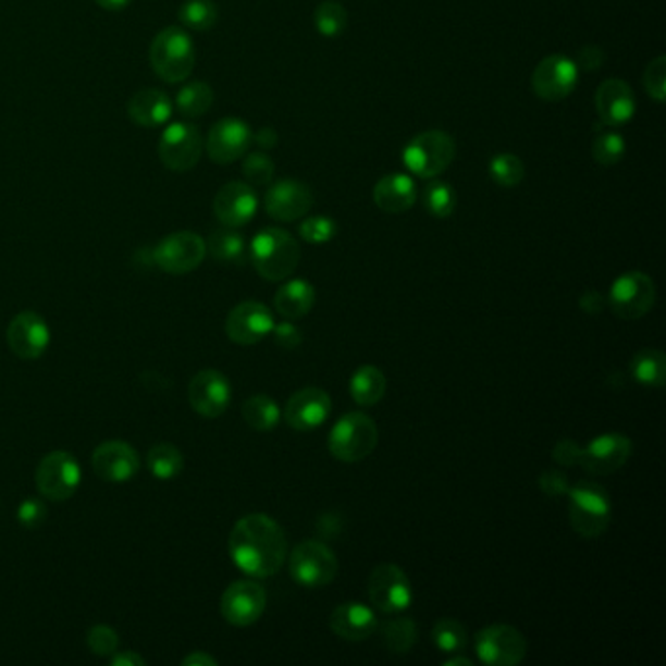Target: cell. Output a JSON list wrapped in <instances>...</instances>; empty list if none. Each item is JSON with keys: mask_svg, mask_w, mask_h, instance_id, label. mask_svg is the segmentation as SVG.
Instances as JSON below:
<instances>
[{"mask_svg": "<svg viewBox=\"0 0 666 666\" xmlns=\"http://www.w3.org/2000/svg\"><path fill=\"white\" fill-rule=\"evenodd\" d=\"M229 555L252 579L274 577L287 559L286 533L270 516H243L229 535Z\"/></svg>", "mask_w": 666, "mask_h": 666, "instance_id": "1", "label": "cell"}, {"mask_svg": "<svg viewBox=\"0 0 666 666\" xmlns=\"http://www.w3.org/2000/svg\"><path fill=\"white\" fill-rule=\"evenodd\" d=\"M248 260L268 282H284L299 267L301 248L292 233L284 229L267 227L258 231L252 238Z\"/></svg>", "mask_w": 666, "mask_h": 666, "instance_id": "2", "label": "cell"}, {"mask_svg": "<svg viewBox=\"0 0 666 666\" xmlns=\"http://www.w3.org/2000/svg\"><path fill=\"white\" fill-rule=\"evenodd\" d=\"M155 75L169 85H178L188 81L196 65V49L188 29L181 26H169L161 29L149 48Z\"/></svg>", "mask_w": 666, "mask_h": 666, "instance_id": "3", "label": "cell"}, {"mask_svg": "<svg viewBox=\"0 0 666 666\" xmlns=\"http://www.w3.org/2000/svg\"><path fill=\"white\" fill-rule=\"evenodd\" d=\"M569 522L575 532L594 540L608 530L612 503L608 491L594 481H581L569 486Z\"/></svg>", "mask_w": 666, "mask_h": 666, "instance_id": "4", "label": "cell"}, {"mask_svg": "<svg viewBox=\"0 0 666 666\" xmlns=\"http://www.w3.org/2000/svg\"><path fill=\"white\" fill-rule=\"evenodd\" d=\"M378 440L380 432L368 415L346 412L329 434V452L343 464H358L373 454Z\"/></svg>", "mask_w": 666, "mask_h": 666, "instance_id": "5", "label": "cell"}, {"mask_svg": "<svg viewBox=\"0 0 666 666\" xmlns=\"http://www.w3.org/2000/svg\"><path fill=\"white\" fill-rule=\"evenodd\" d=\"M456 151V139L452 135L429 130L410 139L403 151V161L419 178H436L454 162Z\"/></svg>", "mask_w": 666, "mask_h": 666, "instance_id": "6", "label": "cell"}, {"mask_svg": "<svg viewBox=\"0 0 666 666\" xmlns=\"http://www.w3.org/2000/svg\"><path fill=\"white\" fill-rule=\"evenodd\" d=\"M338 559L323 542L305 540L297 543L289 555V577L304 589L329 587L338 575Z\"/></svg>", "mask_w": 666, "mask_h": 666, "instance_id": "7", "label": "cell"}, {"mask_svg": "<svg viewBox=\"0 0 666 666\" xmlns=\"http://www.w3.org/2000/svg\"><path fill=\"white\" fill-rule=\"evenodd\" d=\"M157 155L164 169L172 172H188L200 162L203 155V137L190 122H172L164 127Z\"/></svg>", "mask_w": 666, "mask_h": 666, "instance_id": "8", "label": "cell"}, {"mask_svg": "<svg viewBox=\"0 0 666 666\" xmlns=\"http://www.w3.org/2000/svg\"><path fill=\"white\" fill-rule=\"evenodd\" d=\"M206 255H208L206 240L194 231L171 233L152 248L155 264L172 276L190 274L196 268H200Z\"/></svg>", "mask_w": 666, "mask_h": 666, "instance_id": "9", "label": "cell"}, {"mask_svg": "<svg viewBox=\"0 0 666 666\" xmlns=\"http://www.w3.org/2000/svg\"><path fill=\"white\" fill-rule=\"evenodd\" d=\"M657 299L655 282L645 272H626L609 287V309L624 321H638L653 309Z\"/></svg>", "mask_w": 666, "mask_h": 666, "instance_id": "10", "label": "cell"}, {"mask_svg": "<svg viewBox=\"0 0 666 666\" xmlns=\"http://www.w3.org/2000/svg\"><path fill=\"white\" fill-rule=\"evenodd\" d=\"M83 469L75 456L65 449H55L39 461L36 469V486L39 495L53 503H63L75 495L81 486Z\"/></svg>", "mask_w": 666, "mask_h": 666, "instance_id": "11", "label": "cell"}, {"mask_svg": "<svg viewBox=\"0 0 666 666\" xmlns=\"http://www.w3.org/2000/svg\"><path fill=\"white\" fill-rule=\"evenodd\" d=\"M368 599L383 614H400L412 604V587L399 565L381 563L368 579Z\"/></svg>", "mask_w": 666, "mask_h": 666, "instance_id": "12", "label": "cell"}, {"mask_svg": "<svg viewBox=\"0 0 666 666\" xmlns=\"http://www.w3.org/2000/svg\"><path fill=\"white\" fill-rule=\"evenodd\" d=\"M476 653L483 665L516 666L528 653V641L513 626L495 624L476 636Z\"/></svg>", "mask_w": 666, "mask_h": 666, "instance_id": "13", "label": "cell"}, {"mask_svg": "<svg viewBox=\"0 0 666 666\" xmlns=\"http://www.w3.org/2000/svg\"><path fill=\"white\" fill-rule=\"evenodd\" d=\"M581 71L577 67L575 59L567 55H550L538 63L533 71L532 88L538 98L547 102H559L575 92L579 85Z\"/></svg>", "mask_w": 666, "mask_h": 666, "instance_id": "14", "label": "cell"}, {"mask_svg": "<svg viewBox=\"0 0 666 666\" xmlns=\"http://www.w3.org/2000/svg\"><path fill=\"white\" fill-rule=\"evenodd\" d=\"M250 145V125L240 118H223L211 125L203 149L215 164H233L247 155Z\"/></svg>", "mask_w": 666, "mask_h": 666, "instance_id": "15", "label": "cell"}, {"mask_svg": "<svg viewBox=\"0 0 666 666\" xmlns=\"http://www.w3.org/2000/svg\"><path fill=\"white\" fill-rule=\"evenodd\" d=\"M267 600V591L258 582H231L221 596V616L235 628H248L262 618Z\"/></svg>", "mask_w": 666, "mask_h": 666, "instance_id": "16", "label": "cell"}, {"mask_svg": "<svg viewBox=\"0 0 666 666\" xmlns=\"http://www.w3.org/2000/svg\"><path fill=\"white\" fill-rule=\"evenodd\" d=\"M274 314L260 301H243L227 314L225 333L231 343L252 346L262 343L274 329Z\"/></svg>", "mask_w": 666, "mask_h": 666, "instance_id": "17", "label": "cell"}, {"mask_svg": "<svg viewBox=\"0 0 666 666\" xmlns=\"http://www.w3.org/2000/svg\"><path fill=\"white\" fill-rule=\"evenodd\" d=\"M331 412H333V400L326 391L321 387H304L287 399L282 419L286 420L289 429L311 432L323 427Z\"/></svg>", "mask_w": 666, "mask_h": 666, "instance_id": "18", "label": "cell"}, {"mask_svg": "<svg viewBox=\"0 0 666 666\" xmlns=\"http://www.w3.org/2000/svg\"><path fill=\"white\" fill-rule=\"evenodd\" d=\"M231 383L218 370H201L188 385V403L203 419H220L231 405Z\"/></svg>", "mask_w": 666, "mask_h": 666, "instance_id": "19", "label": "cell"}, {"mask_svg": "<svg viewBox=\"0 0 666 666\" xmlns=\"http://www.w3.org/2000/svg\"><path fill=\"white\" fill-rule=\"evenodd\" d=\"M92 469L106 483H127L139 473L141 459L132 444L108 440L92 452Z\"/></svg>", "mask_w": 666, "mask_h": 666, "instance_id": "20", "label": "cell"}, {"mask_svg": "<svg viewBox=\"0 0 666 666\" xmlns=\"http://www.w3.org/2000/svg\"><path fill=\"white\" fill-rule=\"evenodd\" d=\"M10 350L20 360H38L51 343V331L41 314L36 311H22L9 324L7 331Z\"/></svg>", "mask_w": 666, "mask_h": 666, "instance_id": "21", "label": "cell"}, {"mask_svg": "<svg viewBox=\"0 0 666 666\" xmlns=\"http://www.w3.org/2000/svg\"><path fill=\"white\" fill-rule=\"evenodd\" d=\"M633 452V444L624 434H602L592 440L589 446L582 447L579 466L591 476H609L628 464Z\"/></svg>", "mask_w": 666, "mask_h": 666, "instance_id": "22", "label": "cell"}, {"mask_svg": "<svg viewBox=\"0 0 666 666\" xmlns=\"http://www.w3.org/2000/svg\"><path fill=\"white\" fill-rule=\"evenodd\" d=\"M257 211V192L247 182H229L213 198V213L223 227H245Z\"/></svg>", "mask_w": 666, "mask_h": 666, "instance_id": "23", "label": "cell"}, {"mask_svg": "<svg viewBox=\"0 0 666 666\" xmlns=\"http://www.w3.org/2000/svg\"><path fill=\"white\" fill-rule=\"evenodd\" d=\"M313 201V192L304 182L280 181L268 188L264 208L272 220L292 223L305 218Z\"/></svg>", "mask_w": 666, "mask_h": 666, "instance_id": "24", "label": "cell"}, {"mask_svg": "<svg viewBox=\"0 0 666 666\" xmlns=\"http://www.w3.org/2000/svg\"><path fill=\"white\" fill-rule=\"evenodd\" d=\"M596 112L602 120V124L608 127L628 124L629 120L636 115V96L631 86L621 78H608L599 86L594 96Z\"/></svg>", "mask_w": 666, "mask_h": 666, "instance_id": "25", "label": "cell"}, {"mask_svg": "<svg viewBox=\"0 0 666 666\" xmlns=\"http://www.w3.org/2000/svg\"><path fill=\"white\" fill-rule=\"evenodd\" d=\"M329 626L336 638L353 643L370 638L380 628L375 612L362 602H344L336 606L329 618Z\"/></svg>", "mask_w": 666, "mask_h": 666, "instance_id": "26", "label": "cell"}, {"mask_svg": "<svg viewBox=\"0 0 666 666\" xmlns=\"http://www.w3.org/2000/svg\"><path fill=\"white\" fill-rule=\"evenodd\" d=\"M125 110H127V115H130V120L135 125L147 127V130H155V127H162V125L169 124L172 112H174V102H172L171 96L166 95L164 90L144 88V90H137L127 100Z\"/></svg>", "mask_w": 666, "mask_h": 666, "instance_id": "27", "label": "cell"}, {"mask_svg": "<svg viewBox=\"0 0 666 666\" xmlns=\"http://www.w3.org/2000/svg\"><path fill=\"white\" fill-rule=\"evenodd\" d=\"M417 184L410 178L409 174L391 172L383 176L375 188H373V201L381 211L385 213H405L409 211L417 201Z\"/></svg>", "mask_w": 666, "mask_h": 666, "instance_id": "28", "label": "cell"}, {"mask_svg": "<svg viewBox=\"0 0 666 666\" xmlns=\"http://www.w3.org/2000/svg\"><path fill=\"white\" fill-rule=\"evenodd\" d=\"M314 287L307 280H289L280 287L274 296V309L280 317L287 321H297L313 309Z\"/></svg>", "mask_w": 666, "mask_h": 666, "instance_id": "29", "label": "cell"}, {"mask_svg": "<svg viewBox=\"0 0 666 666\" xmlns=\"http://www.w3.org/2000/svg\"><path fill=\"white\" fill-rule=\"evenodd\" d=\"M387 393V378L378 366H360L350 378V395L360 407L378 405Z\"/></svg>", "mask_w": 666, "mask_h": 666, "instance_id": "30", "label": "cell"}, {"mask_svg": "<svg viewBox=\"0 0 666 666\" xmlns=\"http://www.w3.org/2000/svg\"><path fill=\"white\" fill-rule=\"evenodd\" d=\"M208 252L221 264L243 267L248 260V247L245 237L237 229L223 227L211 233L208 243Z\"/></svg>", "mask_w": 666, "mask_h": 666, "instance_id": "31", "label": "cell"}, {"mask_svg": "<svg viewBox=\"0 0 666 666\" xmlns=\"http://www.w3.org/2000/svg\"><path fill=\"white\" fill-rule=\"evenodd\" d=\"M629 370L633 380L641 383L643 387H663L666 381V356L663 350L657 348H645V350H639L631 362H629Z\"/></svg>", "mask_w": 666, "mask_h": 666, "instance_id": "32", "label": "cell"}, {"mask_svg": "<svg viewBox=\"0 0 666 666\" xmlns=\"http://www.w3.org/2000/svg\"><path fill=\"white\" fill-rule=\"evenodd\" d=\"M215 95L213 88L203 81H190L182 86L178 95L174 96V108L178 114L186 120H196L200 115L208 114L213 106Z\"/></svg>", "mask_w": 666, "mask_h": 666, "instance_id": "33", "label": "cell"}, {"mask_svg": "<svg viewBox=\"0 0 666 666\" xmlns=\"http://www.w3.org/2000/svg\"><path fill=\"white\" fill-rule=\"evenodd\" d=\"M243 419L257 432H270L282 420V410L276 400L268 395H252L243 403Z\"/></svg>", "mask_w": 666, "mask_h": 666, "instance_id": "34", "label": "cell"}, {"mask_svg": "<svg viewBox=\"0 0 666 666\" xmlns=\"http://www.w3.org/2000/svg\"><path fill=\"white\" fill-rule=\"evenodd\" d=\"M147 467L155 479L172 481L181 476L184 469V456L174 444H169V442L155 444L147 454Z\"/></svg>", "mask_w": 666, "mask_h": 666, "instance_id": "35", "label": "cell"}, {"mask_svg": "<svg viewBox=\"0 0 666 666\" xmlns=\"http://www.w3.org/2000/svg\"><path fill=\"white\" fill-rule=\"evenodd\" d=\"M381 638L391 653L407 655L419 639V628L410 618L390 619L381 626Z\"/></svg>", "mask_w": 666, "mask_h": 666, "instance_id": "36", "label": "cell"}, {"mask_svg": "<svg viewBox=\"0 0 666 666\" xmlns=\"http://www.w3.org/2000/svg\"><path fill=\"white\" fill-rule=\"evenodd\" d=\"M218 18L220 10L213 0H184L178 10L182 26L192 32H210L218 24Z\"/></svg>", "mask_w": 666, "mask_h": 666, "instance_id": "37", "label": "cell"}, {"mask_svg": "<svg viewBox=\"0 0 666 666\" xmlns=\"http://www.w3.org/2000/svg\"><path fill=\"white\" fill-rule=\"evenodd\" d=\"M489 176L501 188H516L526 178V166L515 152H501L489 162Z\"/></svg>", "mask_w": 666, "mask_h": 666, "instance_id": "38", "label": "cell"}, {"mask_svg": "<svg viewBox=\"0 0 666 666\" xmlns=\"http://www.w3.org/2000/svg\"><path fill=\"white\" fill-rule=\"evenodd\" d=\"M314 28L324 38H341L348 28V12L336 0H324L314 10Z\"/></svg>", "mask_w": 666, "mask_h": 666, "instance_id": "39", "label": "cell"}, {"mask_svg": "<svg viewBox=\"0 0 666 666\" xmlns=\"http://www.w3.org/2000/svg\"><path fill=\"white\" fill-rule=\"evenodd\" d=\"M422 203L429 211L430 215L446 220L457 206V194L452 184L442 181H432L427 184V188L422 192Z\"/></svg>", "mask_w": 666, "mask_h": 666, "instance_id": "40", "label": "cell"}, {"mask_svg": "<svg viewBox=\"0 0 666 666\" xmlns=\"http://www.w3.org/2000/svg\"><path fill=\"white\" fill-rule=\"evenodd\" d=\"M432 643L440 653L456 655L467 645V629L461 621L454 618H442L432 628Z\"/></svg>", "mask_w": 666, "mask_h": 666, "instance_id": "41", "label": "cell"}, {"mask_svg": "<svg viewBox=\"0 0 666 666\" xmlns=\"http://www.w3.org/2000/svg\"><path fill=\"white\" fill-rule=\"evenodd\" d=\"M626 139L618 132L599 135L592 144V159L602 166H614L626 157Z\"/></svg>", "mask_w": 666, "mask_h": 666, "instance_id": "42", "label": "cell"}, {"mask_svg": "<svg viewBox=\"0 0 666 666\" xmlns=\"http://www.w3.org/2000/svg\"><path fill=\"white\" fill-rule=\"evenodd\" d=\"M276 172V164L267 152H247L243 161V174L250 186H268Z\"/></svg>", "mask_w": 666, "mask_h": 666, "instance_id": "43", "label": "cell"}, {"mask_svg": "<svg viewBox=\"0 0 666 666\" xmlns=\"http://www.w3.org/2000/svg\"><path fill=\"white\" fill-rule=\"evenodd\" d=\"M338 233V225L333 218H326V215H314V218H307V220L299 225V235L304 238L305 243L309 245H324V243H331Z\"/></svg>", "mask_w": 666, "mask_h": 666, "instance_id": "44", "label": "cell"}, {"mask_svg": "<svg viewBox=\"0 0 666 666\" xmlns=\"http://www.w3.org/2000/svg\"><path fill=\"white\" fill-rule=\"evenodd\" d=\"M86 645L98 657H112L120 648V638H118V631L114 628L98 624V626L88 629Z\"/></svg>", "mask_w": 666, "mask_h": 666, "instance_id": "45", "label": "cell"}, {"mask_svg": "<svg viewBox=\"0 0 666 666\" xmlns=\"http://www.w3.org/2000/svg\"><path fill=\"white\" fill-rule=\"evenodd\" d=\"M643 85L648 95L657 100V102H665L666 100V58L653 59L645 69V75H643Z\"/></svg>", "mask_w": 666, "mask_h": 666, "instance_id": "46", "label": "cell"}, {"mask_svg": "<svg viewBox=\"0 0 666 666\" xmlns=\"http://www.w3.org/2000/svg\"><path fill=\"white\" fill-rule=\"evenodd\" d=\"M16 518H18V522L24 528L32 530V528H39L41 523L46 522L48 510H46V505L39 498H26V501L20 503Z\"/></svg>", "mask_w": 666, "mask_h": 666, "instance_id": "47", "label": "cell"}, {"mask_svg": "<svg viewBox=\"0 0 666 666\" xmlns=\"http://www.w3.org/2000/svg\"><path fill=\"white\" fill-rule=\"evenodd\" d=\"M270 334L274 336V343L284 350H296L297 346L304 341V334L299 331V326L292 321H287V319L284 323L274 324Z\"/></svg>", "mask_w": 666, "mask_h": 666, "instance_id": "48", "label": "cell"}, {"mask_svg": "<svg viewBox=\"0 0 666 666\" xmlns=\"http://www.w3.org/2000/svg\"><path fill=\"white\" fill-rule=\"evenodd\" d=\"M581 452L582 446H579L577 442H572V440H562L559 444H555V447H553V461L565 467L579 466Z\"/></svg>", "mask_w": 666, "mask_h": 666, "instance_id": "49", "label": "cell"}, {"mask_svg": "<svg viewBox=\"0 0 666 666\" xmlns=\"http://www.w3.org/2000/svg\"><path fill=\"white\" fill-rule=\"evenodd\" d=\"M604 59H606V53L602 51V48L594 46V44H589V46H582L579 49L575 63H577L579 71L592 73V71H599L604 65Z\"/></svg>", "mask_w": 666, "mask_h": 666, "instance_id": "50", "label": "cell"}, {"mask_svg": "<svg viewBox=\"0 0 666 666\" xmlns=\"http://www.w3.org/2000/svg\"><path fill=\"white\" fill-rule=\"evenodd\" d=\"M540 486H542L543 493L547 496H562L567 495V491H569V481H567V476L562 473V471H545L540 476Z\"/></svg>", "mask_w": 666, "mask_h": 666, "instance_id": "51", "label": "cell"}, {"mask_svg": "<svg viewBox=\"0 0 666 666\" xmlns=\"http://www.w3.org/2000/svg\"><path fill=\"white\" fill-rule=\"evenodd\" d=\"M579 307H581L584 313H600V311H602V307H604V297L600 296L596 289H591V292H584V294H582L581 296V299H579Z\"/></svg>", "mask_w": 666, "mask_h": 666, "instance_id": "52", "label": "cell"}, {"mask_svg": "<svg viewBox=\"0 0 666 666\" xmlns=\"http://www.w3.org/2000/svg\"><path fill=\"white\" fill-rule=\"evenodd\" d=\"M110 665L112 666H145L147 665V661H145L139 653H135V651H115L114 655L110 657Z\"/></svg>", "mask_w": 666, "mask_h": 666, "instance_id": "53", "label": "cell"}, {"mask_svg": "<svg viewBox=\"0 0 666 666\" xmlns=\"http://www.w3.org/2000/svg\"><path fill=\"white\" fill-rule=\"evenodd\" d=\"M278 141H280V137H278L276 130H272V127H262V130H258L257 134H252V144L258 145L260 149H274Z\"/></svg>", "mask_w": 666, "mask_h": 666, "instance_id": "54", "label": "cell"}, {"mask_svg": "<svg viewBox=\"0 0 666 666\" xmlns=\"http://www.w3.org/2000/svg\"><path fill=\"white\" fill-rule=\"evenodd\" d=\"M182 666H218V661L203 651H194L188 657L182 658Z\"/></svg>", "mask_w": 666, "mask_h": 666, "instance_id": "55", "label": "cell"}, {"mask_svg": "<svg viewBox=\"0 0 666 666\" xmlns=\"http://www.w3.org/2000/svg\"><path fill=\"white\" fill-rule=\"evenodd\" d=\"M95 2L100 9L110 10V12H120L132 4V0H95Z\"/></svg>", "mask_w": 666, "mask_h": 666, "instance_id": "56", "label": "cell"}, {"mask_svg": "<svg viewBox=\"0 0 666 666\" xmlns=\"http://www.w3.org/2000/svg\"><path fill=\"white\" fill-rule=\"evenodd\" d=\"M444 666H473V661L467 657H452L444 661Z\"/></svg>", "mask_w": 666, "mask_h": 666, "instance_id": "57", "label": "cell"}]
</instances>
